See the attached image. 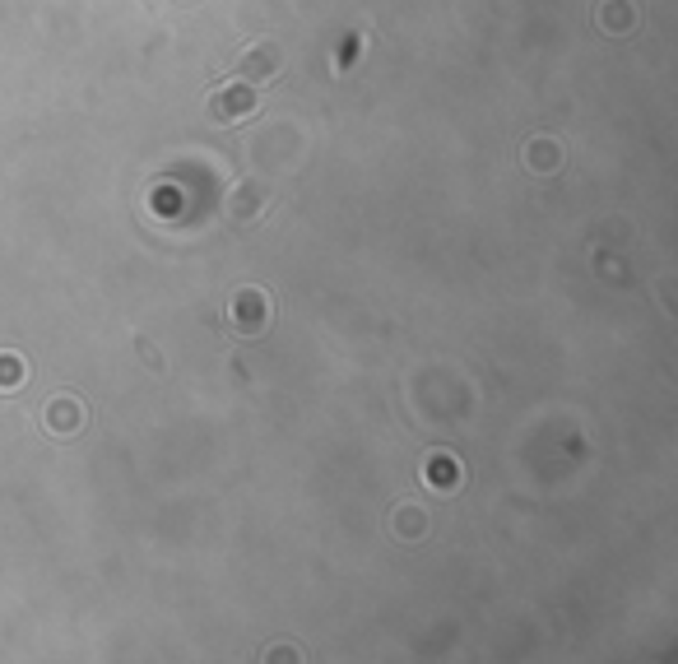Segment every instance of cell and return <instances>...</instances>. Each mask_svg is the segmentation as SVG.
Wrapping results in <instances>:
<instances>
[{"label":"cell","mask_w":678,"mask_h":664,"mask_svg":"<svg viewBox=\"0 0 678 664\" xmlns=\"http://www.w3.org/2000/svg\"><path fill=\"white\" fill-rule=\"evenodd\" d=\"M23 381V363L19 358H0V390H19Z\"/></svg>","instance_id":"1"},{"label":"cell","mask_w":678,"mask_h":664,"mask_svg":"<svg viewBox=\"0 0 678 664\" xmlns=\"http://www.w3.org/2000/svg\"><path fill=\"white\" fill-rule=\"evenodd\" d=\"M246 107H251V93H223V98L219 102H214V111H219V116H223V111H246Z\"/></svg>","instance_id":"2"}]
</instances>
